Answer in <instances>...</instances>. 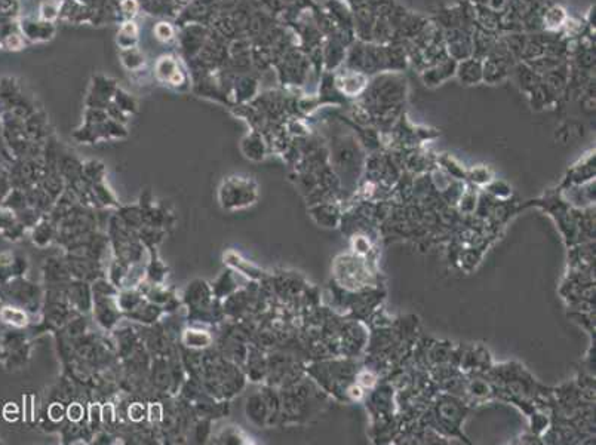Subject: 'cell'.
I'll return each mask as SVG.
<instances>
[{
	"mask_svg": "<svg viewBox=\"0 0 596 445\" xmlns=\"http://www.w3.org/2000/svg\"><path fill=\"white\" fill-rule=\"evenodd\" d=\"M470 2H473L477 6H486V5H488L490 0H470Z\"/></svg>",
	"mask_w": 596,
	"mask_h": 445,
	"instance_id": "obj_6",
	"label": "cell"
},
{
	"mask_svg": "<svg viewBox=\"0 0 596 445\" xmlns=\"http://www.w3.org/2000/svg\"><path fill=\"white\" fill-rule=\"evenodd\" d=\"M543 22H545V27L548 30H558L561 25H564L566 22V13L558 5L550 6L545 12Z\"/></svg>",
	"mask_w": 596,
	"mask_h": 445,
	"instance_id": "obj_4",
	"label": "cell"
},
{
	"mask_svg": "<svg viewBox=\"0 0 596 445\" xmlns=\"http://www.w3.org/2000/svg\"><path fill=\"white\" fill-rule=\"evenodd\" d=\"M334 84H337V86H340L343 92L349 93V96H354V93L361 92L365 86H367L368 79L362 72L349 69L346 70L344 75L337 76V79H334Z\"/></svg>",
	"mask_w": 596,
	"mask_h": 445,
	"instance_id": "obj_3",
	"label": "cell"
},
{
	"mask_svg": "<svg viewBox=\"0 0 596 445\" xmlns=\"http://www.w3.org/2000/svg\"><path fill=\"white\" fill-rule=\"evenodd\" d=\"M156 33H157V37H159V39H162V40H168V39H171V36H172L171 27H169V25H167V24H159V25L156 27Z\"/></svg>",
	"mask_w": 596,
	"mask_h": 445,
	"instance_id": "obj_5",
	"label": "cell"
},
{
	"mask_svg": "<svg viewBox=\"0 0 596 445\" xmlns=\"http://www.w3.org/2000/svg\"><path fill=\"white\" fill-rule=\"evenodd\" d=\"M455 67L457 63L453 58H446L423 72V82L426 85H441L443 80L455 75Z\"/></svg>",
	"mask_w": 596,
	"mask_h": 445,
	"instance_id": "obj_2",
	"label": "cell"
},
{
	"mask_svg": "<svg viewBox=\"0 0 596 445\" xmlns=\"http://www.w3.org/2000/svg\"><path fill=\"white\" fill-rule=\"evenodd\" d=\"M455 76L465 85H475L482 80V60L470 57L457 63Z\"/></svg>",
	"mask_w": 596,
	"mask_h": 445,
	"instance_id": "obj_1",
	"label": "cell"
}]
</instances>
